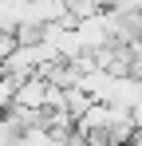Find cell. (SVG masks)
<instances>
[{
    "mask_svg": "<svg viewBox=\"0 0 142 146\" xmlns=\"http://www.w3.org/2000/svg\"><path fill=\"white\" fill-rule=\"evenodd\" d=\"M138 99H142V79H134V75H115L107 103H111L115 111H126V115H130Z\"/></svg>",
    "mask_w": 142,
    "mask_h": 146,
    "instance_id": "cell-2",
    "label": "cell"
},
{
    "mask_svg": "<svg viewBox=\"0 0 142 146\" xmlns=\"http://www.w3.org/2000/svg\"><path fill=\"white\" fill-rule=\"evenodd\" d=\"M47 95H51V83L40 79V75H28V79H20V87H16L12 107H20V111H44Z\"/></svg>",
    "mask_w": 142,
    "mask_h": 146,
    "instance_id": "cell-1",
    "label": "cell"
},
{
    "mask_svg": "<svg viewBox=\"0 0 142 146\" xmlns=\"http://www.w3.org/2000/svg\"><path fill=\"white\" fill-rule=\"evenodd\" d=\"M126 146H142V130H134V134H130V142Z\"/></svg>",
    "mask_w": 142,
    "mask_h": 146,
    "instance_id": "cell-4",
    "label": "cell"
},
{
    "mask_svg": "<svg viewBox=\"0 0 142 146\" xmlns=\"http://www.w3.org/2000/svg\"><path fill=\"white\" fill-rule=\"evenodd\" d=\"M16 87H20V79H12V75H0V115L12 107V99H16Z\"/></svg>",
    "mask_w": 142,
    "mask_h": 146,
    "instance_id": "cell-3",
    "label": "cell"
}]
</instances>
